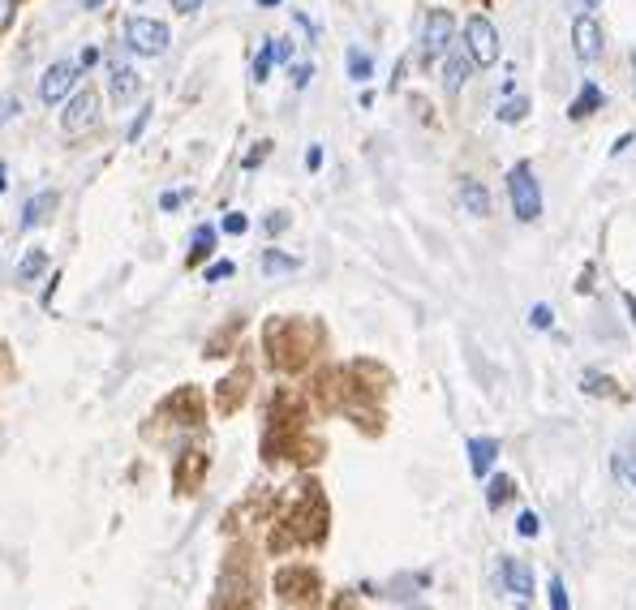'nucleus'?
Masks as SVG:
<instances>
[{
    "label": "nucleus",
    "mask_w": 636,
    "mask_h": 610,
    "mask_svg": "<svg viewBox=\"0 0 636 610\" xmlns=\"http://www.w3.org/2000/svg\"><path fill=\"white\" fill-rule=\"evenodd\" d=\"M121 39H125V48H129V52H138V56H164V52H168V43H172L168 26H164V22H155V18H142V13L125 18Z\"/></svg>",
    "instance_id": "nucleus-1"
},
{
    "label": "nucleus",
    "mask_w": 636,
    "mask_h": 610,
    "mask_svg": "<svg viewBox=\"0 0 636 610\" xmlns=\"http://www.w3.org/2000/svg\"><path fill=\"white\" fill-rule=\"evenodd\" d=\"M508 194H512V211H516V220H538L542 215V190H538V181H533V172L529 164H516L508 172Z\"/></svg>",
    "instance_id": "nucleus-2"
},
{
    "label": "nucleus",
    "mask_w": 636,
    "mask_h": 610,
    "mask_svg": "<svg viewBox=\"0 0 636 610\" xmlns=\"http://www.w3.org/2000/svg\"><path fill=\"white\" fill-rule=\"evenodd\" d=\"M456 43V22H452V13H426L422 18V61H439V56H447V48Z\"/></svg>",
    "instance_id": "nucleus-3"
},
{
    "label": "nucleus",
    "mask_w": 636,
    "mask_h": 610,
    "mask_svg": "<svg viewBox=\"0 0 636 610\" xmlns=\"http://www.w3.org/2000/svg\"><path fill=\"white\" fill-rule=\"evenodd\" d=\"M465 43H469L477 69H490V65L499 61V31L486 18H469L465 22Z\"/></svg>",
    "instance_id": "nucleus-4"
},
{
    "label": "nucleus",
    "mask_w": 636,
    "mask_h": 610,
    "mask_svg": "<svg viewBox=\"0 0 636 610\" xmlns=\"http://www.w3.org/2000/svg\"><path fill=\"white\" fill-rule=\"evenodd\" d=\"M74 86H78V65L56 61V65H48V74L39 78V99L43 104H65V99L74 95Z\"/></svg>",
    "instance_id": "nucleus-5"
},
{
    "label": "nucleus",
    "mask_w": 636,
    "mask_h": 610,
    "mask_svg": "<svg viewBox=\"0 0 636 610\" xmlns=\"http://www.w3.org/2000/svg\"><path fill=\"white\" fill-rule=\"evenodd\" d=\"M104 65H108V95H112V104H129V99L138 95V86H142L138 69L129 65L121 52H112Z\"/></svg>",
    "instance_id": "nucleus-6"
},
{
    "label": "nucleus",
    "mask_w": 636,
    "mask_h": 610,
    "mask_svg": "<svg viewBox=\"0 0 636 610\" xmlns=\"http://www.w3.org/2000/svg\"><path fill=\"white\" fill-rule=\"evenodd\" d=\"M65 112H61V125H65V134H82V129H91L99 121V95L95 91H78V95H69L65 99Z\"/></svg>",
    "instance_id": "nucleus-7"
},
{
    "label": "nucleus",
    "mask_w": 636,
    "mask_h": 610,
    "mask_svg": "<svg viewBox=\"0 0 636 610\" xmlns=\"http://www.w3.org/2000/svg\"><path fill=\"white\" fill-rule=\"evenodd\" d=\"M473 69H477V61H473L469 43H465V39L452 43V48H447V65H443V91H447V95H456L460 86L473 78Z\"/></svg>",
    "instance_id": "nucleus-8"
},
{
    "label": "nucleus",
    "mask_w": 636,
    "mask_h": 610,
    "mask_svg": "<svg viewBox=\"0 0 636 610\" xmlns=\"http://www.w3.org/2000/svg\"><path fill=\"white\" fill-rule=\"evenodd\" d=\"M572 52L581 56V61H598L602 56V31H598V22L589 18V13H581V18L572 22Z\"/></svg>",
    "instance_id": "nucleus-9"
},
{
    "label": "nucleus",
    "mask_w": 636,
    "mask_h": 610,
    "mask_svg": "<svg viewBox=\"0 0 636 610\" xmlns=\"http://www.w3.org/2000/svg\"><path fill=\"white\" fill-rule=\"evenodd\" d=\"M499 580H503V589H508V593H516V598H529V593H533V572L520 559H512V555L499 559Z\"/></svg>",
    "instance_id": "nucleus-10"
},
{
    "label": "nucleus",
    "mask_w": 636,
    "mask_h": 610,
    "mask_svg": "<svg viewBox=\"0 0 636 610\" xmlns=\"http://www.w3.org/2000/svg\"><path fill=\"white\" fill-rule=\"evenodd\" d=\"M56 202H61V194H56V190H39L31 202H26V211H22V228L43 224V220H48V215L56 211Z\"/></svg>",
    "instance_id": "nucleus-11"
},
{
    "label": "nucleus",
    "mask_w": 636,
    "mask_h": 610,
    "mask_svg": "<svg viewBox=\"0 0 636 610\" xmlns=\"http://www.w3.org/2000/svg\"><path fill=\"white\" fill-rule=\"evenodd\" d=\"M460 207H465L469 215H477V220L490 215V194L482 190V181H473V177L460 181Z\"/></svg>",
    "instance_id": "nucleus-12"
},
{
    "label": "nucleus",
    "mask_w": 636,
    "mask_h": 610,
    "mask_svg": "<svg viewBox=\"0 0 636 610\" xmlns=\"http://www.w3.org/2000/svg\"><path fill=\"white\" fill-rule=\"evenodd\" d=\"M495 460H499V443L495 439H469V464H473L477 477H486Z\"/></svg>",
    "instance_id": "nucleus-13"
},
{
    "label": "nucleus",
    "mask_w": 636,
    "mask_h": 610,
    "mask_svg": "<svg viewBox=\"0 0 636 610\" xmlns=\"http://www.w3.org/2000/svg\"><path fill=\"white\" fill-rule=\"evenodd\" d=\"M598 108H602V86L598 82H585L581 95H576V104H572V116H576V121H585V116L598 112Z\"/></svg>",
    "instance_id": "nucleus-14"
},
{
    "label": "nucleus",
    "mask_w": 636,
    "mask_h": 610,
    "mask_svg": "<svg viewBox=\"0 0 636 610\" xmlns=\"http://www.w3.org/2000/svg\"><path fill=\"white\" fill-rule=\"evenodd\" d=\"M301 263H297V258L293 254H280V250H267L263 254V271L267 275H293Z\"/></svg>",
    "instance_id": "nucleus-15"
},
{
    "label": "nucleus",
    "mask_w": 636,
    "mask_h": 610,
    "mask_svg": "<svg viewBox=\"0 0 636 610\" xmlns=\"http://www.w3.org/2000/svg\"><path fill=\"white\" fill-rule=\"evenodd\" d=\"M349 78H353V82H370V78H374V61H370V52L349 48Z\"/></svg>",
    "instance_id": "nucleus-16"
},
{
    "label": "nucleus",
    "mask_w": 636,
    "mask_h": 610,
    "mask_svg": "<svg viewBox=\"0 0 636 610\" xmlns=\"http://www.w3.org/2000/svg\"><path fill=\"white\" fill-rule=\"evenodd\" d=\"M215 250V228L211 224H202L198 232H194V245H190V263H198V258H207Z\"/></svg>",
    "instance_id": "nucleus-17"
},
{
    "label": "nucleus",
    "mask_w": 636,
    "mask_h": 610,
    "mask_svg": "<svg viewBox=\"0 0 636 610\" xmlns=\"http://www.w3.org/2000/svg\"><path fill=\"white\" fill-rule=\"evenodd\" d=\"M271 65H276V39H267V43H263V52L254 56V82H267Z\"/></svg>",
    "instance_id": "nucleus-18"
},
{
    "label": "nucleus",
    "mask_w": 636,
    "mask_h": 610,
    "mask_svg": "<svg viewBox=\"0 0 636 610\" xmlns=\"http://www.w3.org/2000/svg\"><path fill=\"white\" fill-rule=\"evenodd\" d=\"M43 267H48V258H43V250H31V254H26V258H22V267H18V280H26V284H35Z\"/></svg>",
    "instance_id": "nucleus-19"
},
{
    "label": "nucleus",
    "mask_w": 636,
    "mask_h": 610,
    "mask_svg": "<svg viewBox=\"0 0 636 610\" xmlns=\"http://www.w3.org/2000/svg\"><path fill=\"white\" fill-rule=\"evenodd\" d=\"M546 598H551V610H572V602H568V585H563V576H551V585H546Z\"/></svg>",
    "instance_id": "nucleus-20"
},
{
    "label": "nucleus",
    "mask_w": 636,
    "mask_h": 610,
    "mask_svg": "<svg viewBox=\"0 0 636 610\" xmlns=\"http://www.w3.org/2000/svg\"><path fill=\"white\" fill-rule=\"evenodd\" d=\"M508 495H512V482H508V477H490V490H486V503L490 507H499V503H508Z\"/></svg>",
    "instance_id": "nucleus-21"
},
{
    "label": "nucleus",
    "mask_w": 636,
    "mask_h": 610,
    "mask_svg": "<svg viewBox=\"0 0 636 610\" xmlns=\"http://www.w3.org/2000/svg\"><path fill=\"white\" fill-rule=\"evenodd\" d=\"M525 112H529L525 99H508V104L499 108V121H503V125H516V121H525Z\"/></svg>",
    "instance_id": "nucleus-22"
},
{
    "label": "nucleus",
    "mask_w": 636,
    "mask_h": 610,
    "mask_svg": "<svg viewBox=\"0 0 636 610\" xmlns=\"http://www.w3.org/2000/svg\"><path fill=\"white\" fill-rule=\"evenodd\" d=\"M516 533H520V537H538V533H542V516H538V512H520V516H516Z\"/></svg>",
    "instance_id": "nucleus-23"
},
{
    "label": "nucleus",
    "mask_w": 636,
    "mask_h": 610,
    "mask_svg": "<svg viewBox=\"0 0 636 610\" xmlns=\"http://www.w3.org/2000/svg\"><path fill=\"white\" fill-rule=\"evenodd\" d=\"M147 125H151V104H142V112L134 116V125H129V134H125V138H129V142H138L142 134H147Z\"/></svg>",
    "instance_id": "nucleus-24"
},
{
    "label": "nucleus",
    "mask_w": 636,
    "mask_h": 610,
    "mask_svg": "<svg viewBox=\"0 0 636 610\" xmlns=\"http://www.w3.org/2000/svg\"><path fill=\"white\" fill-rule=\"evenodd\" d=\"M529 323L546 331V327L555 323V310H551V305H533V310H529Z\"/></svg>",
    "instance_id": "nucleus-25"
},
{
    "label": "nucleus",
    "mask_w": 636,
    "mask_h": 610,
    "mask_svg": "<svg viewBox=\"0 0 636 610\" xmlns=\"http://www.w3.org/2000/svg\"><path fill=\"white\" fill-rule=\"evenodd\" d=\"M615 469H619V477H624V482L636 490V456H619V460H615Z\"/></svg>",
    "instance_id": "nucleus-26"
},
{
    "label": "nucleus",
    "mask_w": 636,
    "mask_h": 610,
    "mask_svg": "<svg viewBox=\"0 0 636 610\" xmlns=\"http://www.w3.org/2000/svg\"><path fill=\"white\" fill-rule=\"evenodd\" d=\"M228 275H233V263H228V258H224V263H211V267H207V280H211V284L228 280Z\"/></svg>",
    "instance_id": "nucleus-27"
},
{
    "label": "nucleus",
    "mask_w": 636,
    "mask_h": 610,
    "mask_svg": "<svg viewBox=\"0 0 636 610\" xmlns=\"http://www.w3.org/2000/svg\"><path fill=\"white\" fill-rule=\"evenodd\" d=\"M245 228H250V220H245V215H237V211H233V215H224V232H233V237H241Z\"/></svg>",
    "instance_id": "nucleus-28"
},
{
    "label": "nucleus",
    "mask_w": 636,
    "mask_h": 610,
    "mask_svg": "<svg viewBox=\"0 0 636 610\" xmlns=\"http://www.w3.org/2000/svg\"><path fill=\"white\" fill-rule=\"evenodd\" d=\"M310 78H314V65H293V86L301 91V86H310Z\"/></svg>",
    "instance_id": "nucleus-29"
},
{
    "label": "nucleus",
    "mask_w": 636,
    "mask_h": 610,
    "mask_svg": "<svg viewBox=\"0 0 636 610\" xmlns=\"http://www.w3.org/2000/svg\"><path fill=\"white\" fill-rule=\"evenodd\" d=\"M13 116H18V99H13V95H5V99H0V125H5V121H13Z\"/></svg>",
    "instance_id": "nucleus-30"
},
{
    "label": "nucleus",
    "mask_w": 636,
    "mask_h": 610,
    "mask_svg": "<svg viewBox=\"0 0 636 610\" xmlns=\"http://www.w3.org/2000/svg\"><path fill=\"white\" fill-rule=\"evenodd\" d=\"M276 61H280V65L293 61V43H288V39H276Z\"/></svg>",
    "instance_id": "nucleus-31"
},
{
    "label": "nucleus",
    "mask_w": 636,
    "mask_h": 610,
    "mask_svg": "<svg viewBox=\"0 0 636 610\" xmlns=\"http://www.w3.org/2000/svg\"><path fill=\"white\" fill-rule=\"evenodd\" d=\"M202 5H207V0H172V9H177V13H198Z\"/></svg>",
    "instance_id": "nucleus-32"
},
{
    "label": "nucleus",
    "mask_w": 636,
    "mask_h": 610,
    "mask_svg": "<svg viewBox=\"0 0 636 610\" xmlns=\"http://www.w3.org/2000/svg\"><path fill=\"white\" fill-rule=\"evenodd\" d=\"M181 202H185V194H164V198H159V211H177Z\"/></svg>",
    "instance_id": "nucleus-33"
},
{
    "label": "nucleus",
    "mask_w": 636,
    "mask_h": 610,
    "mask_svg": "<svg viewBox=\"0 0 636 610\" xmlns=\"http://www.w3.org/2000/svg\"><path fill=\"white\" fill-rule=\"evenodd\" d=\"M306 168H310V172L323 168V147H310V151H306Z\"/></svg>",
    "instance_id": "nucleus-34"
},
{
    "label": "nucleus",
    "mask_w": 636,
    "mask_h": 610,
    "mask_svg": "<svg viewBox=\"0 0 636 610\" xmlns=\"http://www.w3.org/2000/svg\"><path fill=\"white\" fill-rule=\"evenodd\" d=\"M263 155H267V147H254L250 155H245V168H258V164H263Z\"/></svg>",
    "instance_id": "nucleus-35"
},
{
    "label": "nucleus",
    "mask_w": 636,
    "mask_h": 610,
    "mask_svg": "<svg viewBox=\"0 0 636 610\" xmlns=\"http://www.w3.org/2000/svg\"><path fill=\"white\" fill-rule=\"evenodd\" d=\"M13 22V0H0V26Z\"/></svg>",
    "instance_id": "nucleus-36"
},
{
    "label": "nucleus",
    "mask_w": 636,
    "mask_h": 610,
    "mask_svg": "<svg viewBox=\"0 0 636 610\" xmlns=\"http://www.w3.org/2000/svg\"><path fill=\"white\" fill-rule=\"evenodd\" d=\"M568 5H572V9H581V13H589V9H598L602 0H568Z\"/></svg>",
    "instance_id": "nucleus-37"
},
{
    "label": "nucleus",
    "mask_w": 636,
    "mask_h": 610,
    "mask_svg": "<svg viewBox=\"0 0 636 610\" xmlns=\"http://www.w3.org/2000/svg\"><path fill=\"white\" fill-rule=\"evenodd\" d=\"M632 142H636V138H632V134H624V138H619V142H615V147H611V155H619V151H628V147H632Z\"/></svg>",
    "instance_id": "nucleus-38"
},
{
    "label": "nucleus",
    "mask_w": 636,
    "mask_h": 610,
    "mask_svg": "<svg viewBox=\"0 0 636 610\" xmlns=\"http://www.w3.org/2000/svg\"><path fill=\"white\" fill-rule=\"evenodd\" d=\"M624 305H628V318H632V327H636V297H632V293H624Z\"/></svg>",
    "instance_id": "nucleus-39"
},
{
    "label": "nucleus",
    "mask_w": 636,
    "mask_h": 610,
    "mask_svg": "<svg viewBox=\"0 0 636 610\" xmlns=\"http://www.w3.org/2000/svg\"><path fill=\"white\" fill-rule=\"evenodd\" d=\"M5 190H9V168L0 164V194H5Z\"/></svg>",
    "instance_id": "nucleus-40"
},
{
    "label": "nucleus",
    "mask_w": 636,
    "mask_h": 610,
    "mask_svg": "<svg viewBox=\"0 0 636 610\" xmlns=\"http://www.w3.org/2000/svg\"><path fill=\"white\" fill-rule=\"evenodd\" d=\"M78 5H82V9H99V5H104V0H78Z\"/></svg>",
    "instance_id": "nucleus-41"
},
{
    "label": "nucleus",
    "mask_w": 636,
    "mask_h": 610,
    "mask_svg": "<svg viewBox=\"0 0 636 610\" xmlns=\"http://www.w3.org/2000/svg\"><path fill=\"white\" fill-rule=\"evenodd\" d=\"M280 5V0H258V9H276Z\"/></svg>",
    "instance_id": "nucleus-42"
},
{
    "label": "nucleus",
    "mask_w": 636,
    "mask_h": 610,
    "mask_svg": "<svg viewBox=\"0 0 636 610\" xmlns=\"http://www.w3.org/2000/svg\"><path fill=\"white\" fill-rule=\"evenodd\" d=\"M516 610H529V606H525V602H520V606H516Z\"/></svg>",
    "instance_id": "nucleus-43"
}]
</instances>
